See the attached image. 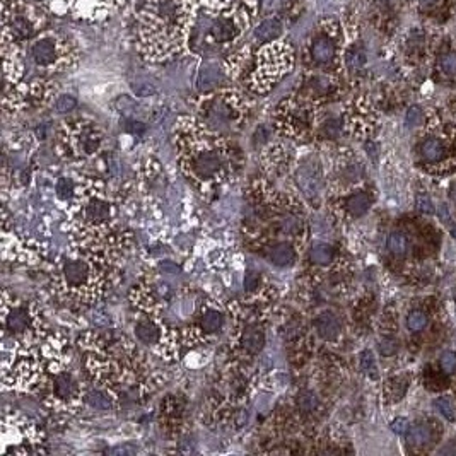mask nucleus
Here are the masks:
<instances>
[{
    "instance_id": "1",
    "label": "nucleus",
    "mask_w": 456,
    "mask_h": 456,
    "mask_svg": "<svg viewBox=\"0 0 456 456\" xmlns=\"http://www.w3.org/2000/svg\"><path fill=\"white\" fill-rule=\"evenodd\" d=\"M193 0H148L140 16V38L150 54L166 56L193 26Z\"/></svg>"
},
{
    "instance_id": "2",
    "label": "nucleus",
    "mask_w": 456,
    "mask_h": 456,
    "mask_svg": "<svg viewBox=\"0 0 456 456\" xmlns=\"http://www.w3.org/2000/svg\"><path fill=\"white\" fill-rule=\"evenodd\" d=\"M244 23H246V16L238 7H234L229 0H217L210 12L203 14L195 26L193 44H226L234 42L241 32Z\"/></svg>"
},
{
    "instance_id": "3",
    "label": "nucleus",
    "mask_w": 456,
    "mask_h": 456,
    "mask_svg": "<svg viewBox=\"0 0 456 456\" xmlns=\"http://www.w3.org/2000/svg\"><path fill=\"white\" fill-rule=\"evenodd\" d=\"M292 62L291 48L286 44H268L256 56V72L253 76L255 89L265 91L275 84V80L282 76V72L289 71Z\"/></svg>"
},
{
    "instance_id": "4",
    "label": "nucleus",
    "mask_w": 456,
    "mask_h": 456,
    "mask_svg": "<svg viewBox=\"0 0 456 456\" xmlns=\"http://www.w3.org/2000/svg\"><path fill=\"white\" fill-rule=\"evenodd\" d=\"M40 16L30 6H12V11L6 9V38L12 36V40L31 38L40 26Z\"/></svg>"
},
{
    "instance_id": "5",
    "label": "nucleus",
    "mask_w": 456,
    "mask_h": 456,
    "mask_svg": "<svg viewBox=\"0 0 456 456\" xmlns=\"http://www.w3.org/2000/svg\"><path fill=\"white\" fill-rule=\"evenodd\" d=\"M31 56L42 67H54L64 56V43L56 36H42L31 47Z\"/></svg>"
},
{
    "instance_id": "6",
    "label": "nucleus",
    "mask_w": 456,
    "mask_h": 456,
    "mask_svg": "<svg viewBox=\"0 0 456 456\" xmlns=\"http://www.w3.org/2000/svg\"><path fill=\"white\" fill-rule=\"evenodd\" d=\"M337 54V44L333 42V38L327 32H320L313 38L311 44H309V55H311L313 62L318 65H327L335 59Z\"/></svg>"
},
{
    "instance_id": "7",
    "label": "nucleus",
    "mask_w": 456,
    "mask_h": 456,
    "mask_svg": "<svg viewBox=\"0 0 456 456\" xmlns=\"http://www.w3.org/2000/svg\"><path fill=\"white\" fill-rule=\"evenodd\" d=\"M64 279L67 280L68 286H74V287H80L84 286V284H88L89 277H91V268L83 260H67V262L64 263Z\"/></svg>"
},
{
    "instance_id": "8",
    "label": "nucleus",
    "mask_w": 456,
    "mask_h": 456,
    "mask_svg": "<svg viewBox=\"0 0 456 456\" xmlns=\"http://www.w3.org/2000/svg\"><path fill=\"white\" fill-rule=\"evenodd\" d=\"M222 168L221 157L217 154L212 152V150H205V152H200L195 156L193 162H191V169L202 178H210L214 174H217Z\"/></svg>"
},
{
    "instance_id": "9",
    "label": "nucleus",
    "mask_w": 456,
    "mask_h": 456,
    "mask_svg": "<svg viewBox=\"0 0 456 456\" xmlns=\"http://www.w3.org/2000/svg\"><path fill=\"white\" fill-rule=\"evenodd\" d=\"M315 327H316V332H318V335L325 340L337 339V337L340 335V330H342L340 320L337 318L332 311L321 313L315 321Z\"/></svg>"
},
{
    "instance_id": "10",
    "label": "nucleus",
    "mask_w": 456,
    "mask_h": 456,
    "mask_svg": "<svg viewBox=\"0 0 456 456\" xmlns=\"http://www.w3.org/2000/svg\"><path fill=\"white\" fill-rule=\"evenodd\" d=\"M286 121L289 128L294 132H304L309 125V113L304 104H289L286 112Z\"/></svg>"
},
{
    "instance_id": "11",
    "label": "nucleus",
    "mask_w": 456,
    "mask_h": 456,
    "mask_svg": "<svg viewBox=\"0 0 456 456\" xmlns=\"http://www.w3.org/2000/svg\"><path fill=\"white\" fill-rule=\"evenodd\" d=\"M268 258L277 267H291L296 260V251L289 243H279L272 248Z\"/></svg>"
},
{
    "instance_id": "12",
    "label": "nucleus",
    "mask_w": 456,
    "mask_h": 456,
    "mask_svg": "<svg viewBox=\"0 0 456 456\" xmlns=\"http://www.w3.org/2000/svg\"><path fill=\"white\" fill-rule=\"evenodd\" d=\"M282 32V24L279 19H265L255 31V38L262 43H272Z\"/></svg>"
},
{
    "instance_id": "13",
    "label": "nucleus",
    "mask_w": 456,
    "mask_h": 456,
    "mask_svg": "<svg viewBox=\"0 0 456 456\" xmlns=\"http://www.w3.org/2000/svg\"><path fill=\"white\" fill-rule=\"evenodd\" d=\"M55 395L62 400H68V398L74 397V393L77 392V385L76 380L72 378V374L68 373H62L55 378V385H54Z\"/></svg>"
},
{
    "instance_id": "14",
    "label": "nucleus",
    "mask_w": 456,
    "mask_h": 456,
    "mask_svg": "<svg viewBox=\"0 0 456 456\" xmlns=\"http://www.w3.org/2000/svg\"><path fill=\"white\" fill-rule=\"evenodd\" d=\"M85 217L89 219L92 224H101L109 219V203L95 198L88 203L85 207Z\"/></svg>"
},
{
    "instance_id": "15",
    "label": "nucleus",
    "mask_w": 456,
    "mask_h": 456,
    "mask_svg": "<svg viewBox=\"0 0 456 456\" xmlns=\"http://www.w3.org/2000/svg\"><path fill=\"white\" fill-rule=\"evenodd\" d=\"M345 207H347V210L354 217H359V215H364L369 210V207H371V198H369V195L364 193V191H359V193L350 195L347 202H345Z\"/></svg>"
},
{
    "instance_id": "16",
    "label": "nucleus",
    "mask_w": 456,
    "mask_h": 456,
    "mask_svg": "<svg viewBox=\"0 0 456 456\" xmlns=\"http://www.w3.org/2000/svg\"><path fill=\"white\" fill-rule=\"evenodd\" d=\"M433 438V431L426 424H415L407 431V443L412 446H424Z\"/></svg>"
},
{
    "instance_id": "17",
    "label": "nucleus",
    "mask_w": 456,
    "mask_h": 456,
    "mask_svg": "<svg viewBox=\"0 0 456 456\" xmlns=\"http://www.w3.org/2000/svg\"><path fill=\"white\" fill-rule=\"evenodd\" d=\"M7 327L12 333H23L30 327V316L24 308L11 309L9 316H7Z\"/></svg>"
},
{
    "instance_id": "18",
    "label": "nucleus",
    "mask_w": 456,
    "mask_h": 456,
    "mask_svg": "<svg viewBox=\"0 0 456 456\" xmlns=\"http://www.w3.org/2000/svg\"><path fill=\"white\" fill-rule=\"evenodd\" d=\"M136 333L138 337V340L144 342V344L148 345H152L156 344L157 340H160V328H157L156 323H152V321H140V323L136 327Z\"/></svg>"
},
{
    "instance_id": "19",
    "label": "nucleus",
    "mask_w": 456,
    "mask_h": 456,
    "mask_svg": "<svg viewBox=\"0 0 456 456\" xmlns=\"http://www.w3.org/2000/svg\"><path fill=\"white\" fill-rule=\"evenodd\" d=\"M243 345L248 352H260L263 349V345H265V335H263V332L260 328H248L246 335L243 339Z\"/></svg>"
},
{
    "instance_id": "20",
    "label": "nucleus",
    "mask_w": 456,
    "mask_h": 456,
    "mask_svg": "<svg viewBox=\"0 0 456 456\" xmlns=\"http://www.w3.org/2000/svg\"><path fill=\"white\" fill-rule=\"evenodd\" d=\"M309 258L315 265H328L333 260V248L325 243L313 244L311 251H309Z\"/></svg>"
},
{
    "instance_id": "21",
    "label": "nucleus",
    "mask_w": 456,
    "mask_h": 456,
    "mask_svg": "<svg viewBox=\"0 0 456 456\" xmlns=\"http://www.w3.org/2000/svg\"><path fill=\"white\" fill-rule=\"evenodd\" d=\"M421 152L424 156V160L434 162L445 156V148H443V144L438 138H427V140L422 142Z\"/></svg>"
},
{
    "instance_id": "22",
    "label": "nucleus",
    "mask_w": 456,
    "mask_h": 456,
    "mask_svg": "<svg viewBox=\"0 0 456 456\" xmlns=\"http://www.w3.org/2000/svg\"><path fill=\"white\" fill-rule=\"evenodd\" d=\"M388 250L390 253L395 256H405L407 250H409V239L407 236L400 233V231H393L392 234L388 236Z\"/></svg>"
},
{
    "instance_id": "23",
    "label": "nucleus",
    "mask_w": 456,
    "mask_h": 456,
    "mask_svg": "<svg viewBox=\"0 0 456 456\" xmlns=\"http://www.w3.org/2000/svg\"><path fill=\"white\" fill-rule=\"evenodd\" d=\"M222 325H224V315H222V313L210 309V311H207L205 315H203L202 327H203V330H205L207 333L219 332V330L222 328Z\"/></svg>"
},
{
    "instance_id": "24",
    "label": "nucleus",
    "mask_w": 456,
    "mask_h": 456,
    "mask_svg": "<svg viewBox=\"0 0 456 456\" xmlns=\"http://www.w3.org/2000/svg\"><path fill=\"white\" fill-rule=\"evenodd\" d=\"M221 80V72L215 67H209L202 72L198 77V88L200 89H212Z\"/></svg>"
},
{
    "instance_id": "25",
    "label": "nucleus",
    "mask_w": 456,
    "mask_h": 456,
    "mask_svg": "<svg viewBox=\"0 0 456 456\" xmlns=\"http://www.w3.org/2000/svg\"><path fill=\"white\" fill-rule=\"evenodd\" d=\"M407 327L410 332H422L427 327V316L422 311H412L407 316Z\"/></svg>"
},
{
    "instance_id": "26",
    "label": "nucleus",
    "mask_w": 456,
    "mask_h": 456,
    "mask_svg": "<svg viewBox=\"0 0 456 456\" xmlns=\"http://www.w3.org/2000/svg\"><path fill=\"white\" fill-rule=\"evenodd\" d=\"M434 405H436V409L439 410V414L443 415V417H446L448 421H455V419H456V410H455L453 402H451L450 398H446V397L438 398Z\"/></svg>"
},
{
    "instance_id": "27",
    "label": "nucleus",
    "mask_w": 456,
    "mask_h": 456,
    "mask_svg": "<svg viewBox=\"0 0 456 456\" xmlns=\"http://www.w3.org/2000/svg\"><path fill=\"white\" fill-rule=\"evenodd\" d=\"M85 402H88L91 407H96V409H101V410H108L109 407H112L109 398L101 392H91L88 397H85Z\"/></svg>"
},
{
    "instance_id": "28",
    "label": "nucleus",
    "mask_w": 456,
    "mask_h": 456,
    "mask_svg": "<svg viewBox=\"0 0 456 456\" xmlns=\"http://www.w3.org/2000/svg\"><path fill=\"white\" fill-rule=\"evenodd\" d=\"M361 368L362 371H366L369 374V376L376 378V362H374V356L369 350H364V352L361 354Z\"/></svg>"
},
{
    "instance_id": "29",
    "label": "nucleus",
    "mask_w": 456,
    "mask_h": 456,
    "mask_svg": "<svg viewBox=\"0 0 456 456\" xmlns=\"http://www.w3.org/2000/svg\"><path fill=\"white\" fill-rule=\"evenodd\" d=\"M316 397L313 395L311 392H304L299 395V398H297V405H299V410H303V412H313L316 407Z\"/></svg>"
},
{
    "instance_id": "30",
    "label": "nucleus",
    "mask_w": 456,
    "mask_h": 456,
    "mask_svg": "<svg viewBox=\"0 0 456 456\" xmlns=\"http://www.w3.org/2000/svg\"><path fill=\"white\" fill-rule=\"evenodd\" d=\"M441 369L448 374H453L456 373V354L455 352H443L441 359Z\"/></svg>"
},
{
    "instance_id": "31",
    "label": "nucleus",
    "mask_w": 456,
    "mask_h": 456,
    "mask_svg": "<svg viewBox=\"0 0 456 456\" xmlns=\"http://www.w3.org/2000/svg\"><path fill=\"white\" fill-rule=\"evenodd\" d=\"M422 120H424V113H422V109L419 107H412L407 112V125L409 127H419L422 124Z\"/></svg>"
},
{
    "instance_id": "32",
    "label": "nucleus",
    "mask_w": 456,
    "mask_h": 456,
    "mask_svg": "<svg viewBox=\"0 0 456 456\" xmlns=\"http://www.w3.org/2000/svg\"><path fill=\"white\" fill-rule=\"evenodd\" d=\"M439 67L443 68V72H446V74L450 76H455L456 74V54H448L441 59V62H439Z\"/></svg>"
},
{
    "instance_id": "33",
    "label": "nucleus",
    "mask_w": 456,
    "mask_h": 456,
    "mask_svg": "<svg viewBox=\"0 0 456 456\" xmlns=\"http://www.w3.org/2000/svg\"><path fill=\"white\" fill-rule=\"evenodd\" d=\"M55 107H56V109H59L60 113L71 112V109L76 108V97H72V96H68V95L60 96L59 100H56Z\"/></svg>"
},
{
    "instance_id": "34",
    "label": "nucleus",
    "mask_w": 456,
    "mask_h": 456,
    "mask_svg": "<svg viewBox=\"0 0 456 456\" xmlns=\"http://www.w3.org/2000/svg\"><path fill=\"white\" fill-rule=\"evenodd\" d=\"M56 193H59L60 198H71L72 193H74V183L71 180H60L56 183Z\"/></svg>"
},
{
    "instance_id": "35",
    "label": "nucleus",
    "mask_w": 456,
    "mask_h": 456,
    "mask_svg": "<svg viewBox=\"0 0 456 456\" xmlns=\"http://www.w3.org/2000/svg\"><path fill=\"white\" fill-rule=\"evenodd\" d=\"M260 274H256V272H248L246 274V279H244V289H246V292H256L260 287Z\"/></svg>"
},
{
    "instance_id": "36",
    "label": "nucleus",
    "mask_w": 456,
    "mask_h": 456,
    "mask_svg": "<svg viewBox=\"0 0 456 456\" xmlns=\"http://www.w3.org/2000/svg\"><path fill=\"white\" fill-rule=\"evenodd\" d=\"M380 350H381L383 356H386V357L393 356V354L398 350V342L395 339H392V337H386L385 340H381Z\"/></svg>"
},
{
    "instance_id": "37",
    "label": "nucleus",
    "mask_w": 456,
    "mask_h": 456,
    "mask_svg": "<svg viewBox=\"0 0 456 456\" xmlns=\"http://www.w3.org/2000/svg\"><path fill=\"white\" fill-rule=\"evenodd\" d=\"M347 64L350 68H359L362 64H364V54L359 50H352L347 55Z\"/></svg>"
},
{
    "instance_id": "38",
    "label": "nucleus",
    "mask_w": 456,
    "mask_h": 456,
    "mask_svg": "<svg viewBox=\"0 0 456 456\" xmlns=\"http://www.w3.org/2000/svg\"><path fill=\"white\" fill-rule=\"evenodd\" d=\"M417 209L421 210V212H424V214H431L434 210V205H433V202H431L429 197H426V195H419V197H417Z\"/></svg>"
},
{
    "instance_id": "39",
    "label": "nucleus",
    "mask_w": 456,
    "mask_h": 456,
    "mask_svg": "<svg viewBox=\"0 0 456 456\" xmlns=\"http://www.w3.org/2000/svg\"><path fill=\"white\" fill-rule=\"evenodd\" d=\"M390 427H392L395 434H407V431H409V421H407V419H395Z\"/></svg>"
},
{
    "instance_id": "40",
    "label": "nucleus",
    "mask_w": 456,
    "mask_h": 456,
    "mask_svg": "<svg viewBox=\"0 0 456 456\" xmlns=\"http://www.w3.org/2000/svg\"><path fill=\"white\" fill-rule=\"evenodd\" d=\"M323 132L327 133L328 137H337L340 132V124L337 120H330L328 124L323 127Z\"/></svg>"
},
{
    "instance_id": "41",
    "label": "nucleus",
    "mask_w": 456,
    "mask_h": 456,
    "mask_svg": "<svg viewBox=\"0 0 456 456\" xmlns=\"http://www.w3.org/2000/svg\"><path fill=\"white\" fill-rule=\"evenodd\" d=\"M161 268L164 272H171V274H176V272H178V267L174 265V263H171V262H162Z\"/></svg>"
},
{
    "instance_id": "42",
    "label": "nucleus",
    "mask_w": 456,
    "mask_h": 456,
    "mask_svg": "<svg viewBox=\"0 0 456 456\" xmlns=\"http://www.w3.org/2000/svg\"><path fill=\"white\" fill-rule=\"evenodd\" d=\"M436 2H438V0H421L422 6H434Z\"/></svg>"
},
{
    "instance_id": "43",
    "label": "nucleus",
    "mask_w": 456,
    "mask_h": 456,
    "mask_svg": "<svg viewBox=\"0 0 456 456\" xmlns=\"http://www.w3.org/2000/svg\"><path fill=\"white\" fill-rule=\"evenodd\" d=\"M450 193H451V198H453V200L456 202V185L451 186V191H450Z\"/></svg>"
}]
</instances>
